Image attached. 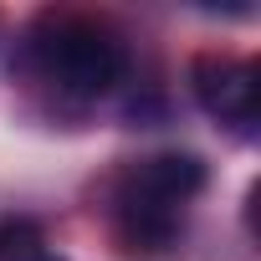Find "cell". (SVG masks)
I'll return each instance as SVG.
<instances>
[{
	"label": "cell",
	"mask_w": 261,
	"mask_h": 261,
	"mask_svg": "<svg viewBox=\"0 0 261 261\" xmlns=\"http://www.w3.org/2000/svg\"><path fill=\"white\" fill-rule=\"evenodd\" d=\"M205 190V164L195 154H149L128 164L113 190V225L134 256H164L179 230L190 200Z\"/></svg>",
	"instance_id": "1"
},
{
	"label": "cell",
	"mask_w": 261,
	"mask_h": 261,
	"mask_svg": "<svg viewBox=\"0 0 261 261\" xmlns=\"http://www.w3.org/2000/svg\"><path fill=\"white\" fill-rule=\"evenodd\" d=\"M31 67L72 102L108 97L128 72V46L108 21L92 16H46L31 36Z\"/></svg>",
	"instance_id": "2"
},
{
	"label": "cell",
	"mask_w": 261,
	"mask_h": 261,
	"mask_svg": "<svg viewBox=\"0 0 261 261\" xmlns=\"http://www.w3.org/2000/svg\"><path fill=\"white\" fill-rule=\"evenodd\" d=\"M190 92L230 134H256V118H261V72H256V62L230 57V51H200L190 62Z\"/></svg>",
	"instance_id": "3"
},
{
	"label": "cell",
	"mask_w": 261,
	"mask_h": 261,
	"mask_svg": "<svg viewBox=\"0 0 261 261\" xmlns=\"http://www.w3.org/2000/svg\"><path fill=\"white\" fill-rule=\"evenodd\" d=\"M21 261H67V256H57V251H46V246H36L31 256H21Z\"/></svg>",
	"instance_id": "4"
}]
</instances>
